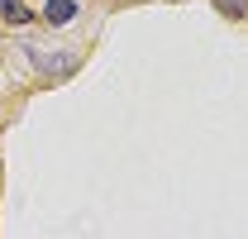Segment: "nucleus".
Listing matches in <instances>:
<instances>
[{
	"label": "nucleus",
	"mask_w": 248,
	"mask_h": 239,
	"mask_svg": "<svg viewBox=\"0 0 248 239\" xmlns=\"http://www.w3.org/2000/svg\"><path fill=\"white\" fill-rule=\"evenodd\" d=\"M43 19H48V24H72V19H77V0H48V5H43Z\"/></svg>",
	"instance_id": "obj_1"
},
{
	"label": "nucleus",
	"mask_w": 248,
	"mask_h": 239,
	"mask_svg": "<svg viewBox=\"0 0 248 239\" xmlns=\"http://www.w3.org/2000/svg\"><path fill=\"white\" fill-rule=\"evenodd\" d=\"M0 19L5 24H29L33 15L24 10V0H0Z\"/></svg>",
	"instance_id": "obj_2"
},
{
	"label": "nucleus",
	"mask_w": 248,
	"mask_h": 239,
	"mask_svg": "<svg viewBox=\"0 0 248 239\" xmlns=\"http://www.w3.org/2000/svg\"><path fill=\"white\" fill-rule=\"evenodd\" d=\"M215 10H219V15H229V19H239V15L248 10V0H215Z\"/></svg>",
	"instance_id": "obj_3"
}]
</instances>
